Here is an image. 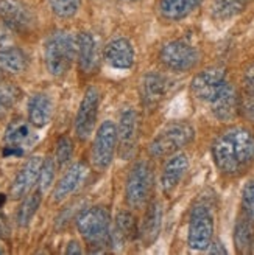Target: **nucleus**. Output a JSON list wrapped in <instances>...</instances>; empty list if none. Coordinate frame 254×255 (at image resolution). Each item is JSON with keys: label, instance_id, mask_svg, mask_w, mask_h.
Masks as SVG:
<instances>
[{"label": "nucleus", "instance_id": "f257e3e1", "mask_svg": "<svg viewBox=\"0 0 254 255\" xmlns=\"http://www.w3.org/2000/svg\"><path fill=\"white\" fill-rule=\"evenodd\" d=\"M212 157L225 174L244 173L254 162V134L240 126L222 132L212 145Z\"/></svg>", "mask_w": 254, "mask_h": 255}, {"label": "nucleus", "instance_id": "f03ea898", "mask_svg": "<svg viewBox=\"0 0 254 255\" xmlns=\"http://www.w3.org/2000/svg\"><path fill=\"white\" fill-rule=\"evenodd\" d=\"M44 59L50 75L64 76L77 59V37L62 30L52 33L44 45Z\"/></svg>", "mask_w": 254, "mask_h": 255}, {"label": "nucleus", "instance_id": "7ed1b4c3", "mask_svg": "<svg viewBox=\"0 0 254 255\" xmlns=\"http://www.w3.org/2000/svg\"><path fill=\"white\" fill-rule=\"evenodd\" d=\"M77 229L91 246L105 248L111 245V215L103 206L81 210L77 216Z\"/></svg>", "mask_w": 254, "mask_h": 255}, {"label": "nucleus", "instance_id": "20e7f679", "mask_svg": "<svg viewBox=\"0 0 254 255\" xmlns=\"http://www.w3.org/2000/svg\"><path fill=\"white\" fill-rule=\"evenodd\" d=\"M195 138V129L192 125L186 122H175L167 125L151 140L148 152L151 157H167L175 154L176 151L187 146Z\"/></svg>", "mask_w": 254, "mask_h": 255}, {"label": "nucleus", "instance_id": "39448f33", "mask_svg": "<svg viewBox=\"0 0 254 255\" xmlns=\"http://www.w3.org/2000/svg\"><path fill=\"white\" fill-rule=\"evenodd\" d=\"M155 184L153 167L148 160H139L133 165V168L126 177L125 185V199L131 209H142L148 202Z\"/></svg>", "mask_w": 254, "mask_h": 255}, {"label": "nucleus", "instance_id": "423d86ee", "mask_svg": "<svg viewBox=\"0 0 254 255\" xmlns=\"http://www.w3.org/2000/svg\"><path fill=\"white\" fill-rule=\"evenodd\" d=\"M117 142H119L117 125L112 120H106L101 123L97 129L92 143V152H91L92 163L98 171L109 168L114 154L117 151Z\"/></svg>", "mask_w": 254, "mask_h": 255}, {"label": "nucleus", "instance_id": "0eeeda50", "mask_svg": "<svg viewBox=\"0 0 254 255\" xmlns=\"http://www.w3.org/2000/svg\"><path fill=\"white\" fill-rule=\"evenodd\" d=\"M214 237V216L206 206H195L189 216L187 243L190 249L205 251Z\"/></svg>", "mask_w": 254, "mask_h": 255}, {"label": "nucleus", "instance_id": "6e6552de", "mask_svg": "<svg viewBox=\"0 0 254 255\" xmlns=\"http://www.w3.org/2000/svg\"><path fill=\"white\" fill-rule=\"evenodd\" d=\"M159 59L173 72H187L197 66L200 53L194 45L186 41H172L161 48Z\"/></svg>", "mask_w": 254, "mask_h": 255}, {"label": "nucleus", "instance_id": "1a4fd4ad", "mask_svg": "<svg viewBox=\"0 0 254 255\" xmlns=\"http://www.w3.org/2000/svg\"><path fill=\"white\" fill-rule=\"evenodd\" d=\"M228 84L226 72L220 67H211L194 76L190 83V91L201 101H214Z\"/></svg>", "mask_w": 254, "mask_h": 255}, {"label": "nucleus", "instance_id": "9d476101", "mask_svg": "<svg viewBox=\"0 0 254 255\" xmlns=\"http://www.w3.org/2000/svg\"><path fill=\"white\" fill-rule=\"evenodd\" d=\"M100 106V92L97 87H87L80 103L77 119H75V132L80 140L91 137L95 129V122Z\"/></svg>", "mask_w": 254, "mask_h": 255}, {"label": "nucleus", "instance_id": "9b49d317", "mask_svg": "<svg viewBox=\"0 0 254 255\" xmlns=\"http://www.w3.org/2000/svg\"><path fill=\"white\" fill-rule=\"evenodd\" d=\"M117 149L122 159L128 160L133 157L137 140H139V116L131 108L125 109L120 114V123L117 126Z\"/></svg>", "mask_w": 254, "mask_h": 255}, {"label": "nucleus", "instance_id": "f8f14e48", "mask_svg": "<svg viewBox=\"0 0 254 255\" xmlns=\"http://www.w3.org/2000/svg\"><path fill=\"white\" fill-rule=\"evenodd\" d=\"M0 19L12 31L23 33L33 27V14L30 8L20 0H0Z\"/></svg>", "mask_w": 254, "mask_h": 255}, {"label": "nucleus", "instance_id": "ddd939ff", "mask_svg": "<svg viewBox=\"0 0 254 255\" xmlns=\"http://www.w3.org/2000/svg\"><path fill=\"white\" fill-rule=\"evenodd\" d=\"M41 167H42V159L39 156L30 157L22 165V168L16 174L9 188V196L12 199L23 198L33 188V185L37 182V177H39Z\"/></svg>", "mask_w": 254, "mask_h": 255}, {"label": "nucleus", "instance_id": "4468645a", "mask_svg": "<svg viewBox=\"0 0 254 255\" xmlns=\"http://www.w3.org/2000/svg\"><path fill=\"white\" fill-rule=\"evenodd\" d=\"M103 56L108 66L117 70L131 69L136 59L134 47L128 39H125V37H117V39L109 41L105 47Z\"/></svg>", "mask_w": 254, "mask_h": 255}, {"label": "nucleus", "instance_id": "2eb2a0df", "mask_svg": "<svg viewBox=\"0 0 254 255\" xmlns=\"http://www.w3.org/2000/svg\"><path fill=\"white\" fill-rule=\"evenodd\" d=\"M187 170H189V157L184 152H175V154H172V157L164 165V170L161 174V187L164 193L170 195L180 185Z\"/></svg>", "mask_w": 254, "mask_h": 255}, {"label": "nucleus", "instance_id": "dca6fc26", "mask_svg": "<svg viewBox=\"0 0 254 255\" xmlns=\"http://www.w3.org/2000/svg\"><path fill=\"white\" fill-rule=\"evenodd\" d=\"M167 91L169 83L166 76L156 72H150L144 75L141 81V98L147 108H155L156 105H159L162 98L167 95Z\"/></svg>", "mask_w": 254, "mask_h": 255}, {"label": "nucleus", "instance_id": "f3484780", "mask_svg": "<svg viewBox=\"0 0 254 255\" xmlns=\"http://www.w3.org/2000/svg\"><path fill=\"white\" fill-rule=\"evenodd\" d=\"M87 176V167L83 162H77L73 163L72 167L64 173V176L61 177L59 182L56 184L55 190H53V201L55 202H61L66 198H69L75 190H77L83 181Z\"/></svg>", "mask_w": 254, "mask_h": 255}, {"label": "nucleus", "instance_id": "a211bd4d", "mask_svg": "<svg viewBox=\"0 0 254 255\" xmlns=\"http://www.w3.org/2000/svg\"><path fill=\"white\" fill-rule=\"evenodd\" d=\"M211 108L215 119L222 122H231L240 109V100L234 86L228 83L223 91L219 94V97L211 101Z\"/></svg>", "mask_w": 254, "mask_h": 255}, {"label": "nucleus", "instance_id": "6ab92c4d", "mask_svg": "<svg viewBox=\"0 0 254 255\" xmlns=\"http://www.w3.org/2000/svg\"><path fill=\"white\" fill-rule=\"evenodd\" d=\"M162 216H164V212H162L161 202L159 201L151 202L145 212L141 231H139V237H141L144 246L153 245L158 240L161 234V227H162Z\"/></svg>", "mask_w": 254, "mask_h": 255}, {"label": "nucleus", "instance_id": "aec40b11", "mask_svg": "<svg viewBox=\"0 0 254 255\" xmlns=\"http://www.w3.org/2000/svg\"><path fill=\"white\" fill-rule=\"evenodd\" d=\"M53 116L52 98L45 94H34L28 101V122L34 128H44Z\"/></svg>", "mask_w": 254, "mask_h": 255}, {"label": "nucleus", "instance_id": "412c9836", "mask_svg": "<svg viewBox=\"0 0 254 255\" xmlns=\"http://www.w3.org/2000/svg\"><path fill=\"white\" fill-rule=\"evenodd\" d=\"M77 59L80 70L92 73L97 66V45L91 33H80L77 36Z\"/></svg>", "mask_w": 254, "mask_h": 255}, {"label": "nucleus", "instance_id": "4be33fe9", "mask_svg": "<svg viewBox=\"0 0 254 255\" xmlns=\"http://www.w3.org/2000/svg\"><path fill=\"white\" fill-rule=\"evenodd\" d=\"M139 234V229L136 224V218L130 212H119L116 218V227L111 232V245L114 248H122L125 241L134 238Z\"/></svg>", "mask_w": 254, "mask_h": 255}, {"label": "nucleus", "instance_id": "5701e85b", "mask_svg": "<svg viewBox=\"0 0 254 255\" xmlns=\"http://www.w3.org/2000/svg\"><path fill=\"white\" fill-rule=\"evenodd\" d=\"M3 140L6 146H16L23 149L27 145H31L34 142V135L27 122L22 119H14L6 126Z\"/></svg>", "mask_w": 254, "mask_h": 255}, {"label": "nucleus", "instance_id": "b1692460", "mask_svg": "<svg viewBox=\"0 0 254 255\" xmlns=\"http://www.w3.org/2000/svg\"><path fill=\"white\" fill-rule=\"evenodd\" d=\"M201 3L203 0H159V12L167 20H181Z\"/></svg>", "mask_w": 254, "mask_h": 255}, {"label": "nucleus", "instance_id": "393cba45", "mask_svg": "<svg viewBox=\"0 0 254 255\" xmlns=\"http://www.w3.org/2000/svg\"><path fill=\"white\" fill-rule=\"evenodd\" d=\"M254 0H214L211 14L217 20H228L244 12L247 6Z\"/></svg>", "mask_w": 254, "mask_h": 255}, {"label": "nucleus", "instance_id": "a878e982", "mask_svg": "<svg viewBox=\"0 0 254 255\" xmlns=\"http://www.w3.org/2000/svg\"><path fill=\"white\" fill-rule=\"evenodd\" d=\"M254 241V226L247 216L239 218L234 227V245L239 254H250Z\"/></svg>", "mask_w": 254, "mask_h": 255}, {"label": "nucleus", "instance_id": "bb28decb", "mask_svg": "<svg viewBox=\"0 0 254 255\" xmlns=\"http://www.w3.org/2000/svg\"><path fill=\"white\" fill-rule=\"evenodd\" d=\"M28 59L20 48L6 47L0 48V66L12 73H20L27 69Z\"/></svg>", "mask_w": 254, "mask_h": 255}, {"label": "nucleus", "instance_id": "cd10ccee", "mask_svg": "<svg viewBox=\"0 0 254 255\" xmlns=\"http://www.w3.org/2000/svg\"><path fill=\"white\" fill-rule=\"evenodd\" d=\"M41 199H42V191L36 190L33 193H30L28 196H25V199L22 201L20 207L17 210V224L20 227H27L31 220L34 218V215L41 206Z\"/></svg>", "mask_w": 254, "mask_h": 255}, {"label": "nucleus", "instance_id": "c85d7f7f", "mask_svg": "<svg viewBox=\"0 0 254 255\" xmlns=\"http://www.w3.org/2000/svg\"><path fill=\"white\" fill-rule=\"evenodd\" d=\"M50 8L61 19L73 17L78 12L81 0H48Z\"/></svg>", "mask_w": 254, "mask_h": 255}, {"label": "nucleus", "instance_id": "c756f323", "mask_svg": "<svg viewBox=\"0 0 254 255\" xmlns=\"http://www.w3.org/2000/svg\"><path fill=\"white\" fill-rule=\"evenodd\" d=\"M55 174H56V162L53 157H47L45 160H42V167H41V171H39V177H37V185L42 193L47 191L50 187H52L53 181H55Z\"/></svg>", "mask_w": 254, "mask_h": 255}, {"label": "nucleus", "instance_id": "7c9ffc66", "mask_svg": "<svg viewBox=\"0 0 254 255\" xmlns=\"http://www.w3.org/2000/svg\"><path fill=\"white\" fill-rule=\"evenodd\" d=\"M72 154H73V142L69 137H61L56 143V154H55L58 167L67 165L72 159Z\"/></svg>", "mask_w": 254, "mask_h": 255}, {"label": "nucleus", "instance_id": "2f4dec72", "mask_svg": "<svg viewBox=\"0 0 254 255\" xmlns=\"http://www.w3.org/2000/svg\"><path fill=\"white\" fill-rule=\"evenodd\" d=\"M242 209L247 218L254 223V179H250L242 190Z\"/></svg>", "mask_w": 254, "mask_h": 255}, {"label": "nucleus", "instance_id": "473e14b6", "mask_svg": "<svg viewBox=\"0 0 254 255\" xmlns=\"http://www.w3.org/2000/svg\"><path fill=\"white\" fill-rule=\"evenodd\" d=\"M240 109L250 122H254V92H247L240 101Z\"/></svg>", "mask_w": 254, "mask_h": 255}, {"label": "nucleus", "instance_id": "72a5a7b5", "mask_svg": "<svg viewBox=\"0 0 254 255\" xmlns=\"http://www.w3.org/2000/svg\"><path fill=\"white\" fill-rule=\"evenodd\" d=\"M244 86L247 89V92H254V62L247 67L244 73Z\"/></svg>", "mask_w": 254, "mask_h": 255}, {"label": "nucleus", "instance_id": "f704fd0d", "mask_svg": "<svg viewBox=\"0 0 254 255\" xmlns=\"http://www.w3.org/2000/svg\"><path fill=\"white\" fill-rule=\"evenodd\" d=\"M208 252L209 254H214V255H226L228 254V251L223 246L222 241H211V245L208 248Z\"/></svg>", "mask_w": 254, "mask_h": 255}, {"label": "nucleus", "instance_id": "c9c22d12", "mask_svg": "<svg viewBox=\"0 0 254 255\" xmlns=\"http://www.w3.org/2000/svg\"><path fill=\"white\" fill-rule=\"evenodd\" d=\"M83 251H81V246L78 241H70V243L67 245L66 248V254L67 255H80Z\"/></svg>", "mask_w": 254, "mask_h": 255}, {"label": "nucleus", "instance_id": "e433bc0d", "mask_svg": "<svg viewBox=\"0 0 254 255\" xmlns=\"http://www.w3.org/2000/svg\"><path fill=\"white\" fill-rule=\"evenodd\" d=\"M8 234V226H6V221H5V216L0 215V237L3 238V235Z\"/></svg>", "mask_w": 254, "mask_h": 255}, {"label": "nucleus", "instance_id": "4c0bfd02", "mask_svg": "<svg viewBox=\"0 0 254 255\" xmlns=\"http://www.w3.org/2000/svg\"><path fill=\"white\" fill-rule=\"evenodd\" d=\"M5 202H6V196L3 193H0V207H3Z\"/></svg>", "mask_w": 254, "mask_h": 255}, {"label": "nucleus", "instance_id": "58836bf2", "mask_svg": "<svg viewBox=\"0 0 254 255\" xmlns=\"http://www.w3.org/2000/svg\"><path fill=\"white\" fill-rule=\"evenodd\" d=\"M5 246H3V241H2V237H0V254H5Z\"/></svg>", "mask_w": 254, "mask_h": 255}, {"label": "nucleus", "instance_id": "ea45409f", "mask_svg": "<svg viewBox=\"0 0 254 255\" xmlns=\"http://www.w3.org/2000/svg\"><path fill=\"white\" fill-rule=\"evenodd\" d=\"M3 78V75H2V70H0V80H2Z\"/></svg>", "mask_w": 254, "mask_h": 255}, {"label": "nucleus", "instance_id": "a19ab883", "mask_svg": "<svg viewBox=\"0 0 254 255\" xmlns=\"http://www.w3.org/2000/svg\"><path fill=\"white\" fill-rule=\"evenodd\" d=\"M131 2H134V0H131Z\"/></svg>", "mask_w": 254, "mask_h": 255}]
</instances>
